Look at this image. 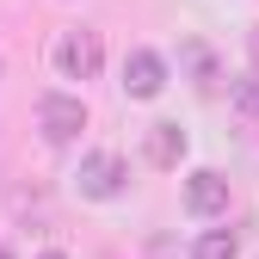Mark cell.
Masks as SVG:
<instances>
[{
  "label": "cell",
  "instance_id": "1",
  "mask_svg": "<svg viewBox=\"0 0 259 259\" xmlns=\"http://www.w3.org/2000/svg\"><path fill=\"white\" fill-rule=\"evenodd\" d=\"M37 130H44L50 148H68L87 130V105L74 99V93H44V99H37Z\"/></svg>",
  "mask_w": 259,
  "mask_h": 259
},
{
  "label": "cell",
  "instance_id": "2",
  "mask_svg": "<svg viewBox=\"0 0 259 259\" xmlns=\"http://www.w3.org/2000/svg\"><path fill=\"white\" fill-rule=\"evenodd\" d=\"M56 68L62 74H68V80H93V74H99L105 68V44H99V31H62V37H56Z\"/></svg>",
  "mask_w": 259,
  "mask_h": 259
},
{
  "label": "cell",
  "instance_id": "3",
  "mask_svg": "<svg viewBox=\"0 0 259 259\" xmlns=\"http://www.w3.org/2000/svg\"><path fill=\"white\" fill-rule=\"evenodd\" d=\"M123 179H130V167H123V154H111V148H99V154H87L80 160V173H74V185H80V198H117L123 191Z\"/></svg>",
  "mask_w": 259,
  "mask_h": 259
},
{
  "label": "cell",
  "instance_id": "4",
  "mask_svg": "<svg viewBox=\"0 0 259 259\" xmlns=\"http://www.w3.org/2000/svg\"><path fill=\"white\" fill-rule=\"evenodd\" d=\"M160 87H167V62H160L154 50H130L123 56V93L130 99H154Z\"/></svg>",
  "mask_w": 259,
  "mask_h": 259
},
{
  "label": "cell",
  "instance_id": "5",
  "mask_svg": "<svg viewBox=\"0 0 259 259\" xmlns=\"http://www.w3.org/2000/svg\"><path fill=\"white\" fill-rule=\"evenodd\" d=\"M185 210L191 216H222V210H229V179L210 173V167H198L185 179Z\"/></svg>",
  "mask_w": 259,
  "mask_h": 259
},
{
  "label": "cell",
  "instance_id": "6",
  "mask_svg": "<svg viewBox=\"0 0 259 259\" xmlns=\"http://www.w3.org/2000/svg\"><path fill=\"white\" fill-rule=\"evenodd\" d=\"M142 154H148V167H179L185 160V130L179 123H148Z\"/></svg>",
  "mask_w": 259,
  "mask_h": 259
},
{
  "label": "cell",
  "instance_id": "7",
  "mask_svg": "<svg viewBox=\"0 0 259 259\" xmlns=\"http://www.w3.org/2000/svg\"><path fill=\"white\" fill-rule=\"evenodd\" d=\"M191 259H241V241H235L229 229H204L198 247H191Z\"/></svg>",
  "mask_w": 259,
  "mask_h": 259
},
{
  "label": "cell",
  "instance_id": "8",
  "mask_svg": "<svg viewBox=\"0 0 259 259\" xmlns=\"http://www.w3.org/2000/svg\"><path fill=\"white\" fill-rule=\"evenodd\" d=\"M185 68L198 74V93H216V80H222V74H216V56H210L204 44H185Z\"/></svg>",
  "mask_w": 259,
  "mask_h": 259
},
{
  "label": "cell",
  "instance_id": "9",
  "mask_svg": "<svg viewBox=\"0 0 259 259\" xmlns=\"http://www.w3.org/2000/svg\"><path fill=\"white\" fill-rule=\"evenodd\" d=\"M229 99L247 123H259V80H229Z\"/></svg>",
  "mask_w": 259,
  "mask_h": 259
},
{
  "label": "cell",
  "instance_id": "10",
  "mask_svg": "<svg viewBox=\"0 0 259 259\" xmlns=\"http://www.w3.org/2000/svg\"><path fill=\"white\" fill-rule=\"evenodd\" d=\"M247 56H253V68H259V25L247 31Z\"/></svg>",
  "mask_w": 259,
  "mask_h": 259
},
{
  "label": "cell",
  "instance_id": "11",
  "mask_svg": "<svg viewBox=\"0 0 259 259\" xmlns=\"http://www.w3.org/2000/svg\"><path fill=\"white\" fill-rule=\"evenodd\" d=\"M37 259H62V253H37Z\"/></svg>",
  "mask_w": 259,
  "mask_h": 259
},
{
  "label": "cell",
  "instance_id": "12",
  "mask_svg": "<svg viewBox=\"0 0 259 259\" xmlns=\"http://www.w3.org/2000/svg\"><path fill=\"white\" fill-rule=\"evenodd\" d=\"M0 259H13V253H7V247H0Z\"/></svg>",
  "mask_w": 259,
  "mask_h": 259
}]
</instances>
